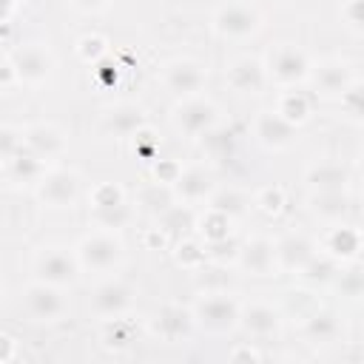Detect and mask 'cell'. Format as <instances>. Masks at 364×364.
I'll list each match as a JSON object with an SVG mask.
<instances>
[{"label":"cell","instance_id":"obj_1","mask_svg":"<svg viewBox=\"0 0 364 364\" xmlns=\"http://www.w3.org/2000/svg\"><path fill=\"white\" fill-rule=\"evenodd\" d=\"M77 262L85 273H100V276H111L119 270L122 259H125V242L119 236V230H108V228H94L91 233H85L77 247Z\"/></svg>","mask_w":364,"mask_h":364},{"label":"cell","instance_id":"obj_2","mask_svg":"<svg viewBox=\"0 0 364 364\" xmlns=\"http://www.w3.org/2000/svg\"><path fill=\"white\" fill-rule=\"evenodd\" d=\"M191 313H193V324L202 327L205 333H213V336H225L233 327H239V301L228 290L202 293L193 301Z\"/></svg>","mask_w":364,"mask_h":364},{"label":"cell","instance_id":"obj_3","mask_svg":"<svg viewBox=\"0 0 364 364\" xmlns=\"http://www.w3.org/2000/svg\"><path fill=\"white\" fill-rule=\"evenodd\" d=\"M171 122L173 128L188 136V139H199L205 136L210 128L219 125V108L210 97H205L202 91L199 94H191V97H179L176 105L171 108Z\"/></svg>","mask_w":364,"mask_h":364},{"label":"cell","instance_id":"obj_4","mask_svg":"<svg viewBox=\"0 0 364 364\" xmlns=\"http://www.w3.org/2000/svg\"><path fill=\"white\" fill-rule=\"evenodd\" d=\"M264 68H267V80L282 85V88H296L301 82H307L310 77V57L304 48L293 46V43H279L267 51V60H264Z\"/></svg>","mask_w":364,"mask_h":364},{"label":"cell","instance_id":"obj_5","mask_svg":"<svg viewBox=\"0 0 364 364\" xmlns=\"http://www.w3.org/2000/svg\"><path fill=\"white\" fill-rule=\"evenodd\" d=\"M34 273H37L40 282H48V284H57V287H71V284H77L82 267L77 262L74 247L51 242V245H43L34 253Z\"/></svg>","mask_w":364,"mask_h":364},{"label":"cell","instance_id":"obj_6","mask_svg":"<svg viewBox=\"0 0 364 364\" xmlns=\"http://www.w3.org/2000/svg\"><path fill=\"white\" fill-rule=\"evenodd\" d=\"M9 63L14 71V80L28 88L46 85L54 74V54L46 43H20L9 54Z\"/></svg>","mask_w":364,"mask_h":364},{"label":"cell","instance_id":"obj_7","mask_svg":"<svg viewBox=\"0 0 364 364\" xmlns=\"http://www.w3.org/2000/svg\"><path fill=\"white\" fill-rule=\"evenodd\" d=\"M210 26L222 40H250L262 31V11L250 3H225L213 11Z\"/></svg>","mask_w":364,"mask_h":364},{"label":"cell","instance_id":"obj_8","mask_svg":"<svg viewBox=\"0 0 364 364\" xmlns=\"http://www.w3.org/2000/svg\"><path fill=\"white\" fill-rule=\"evenodd\" d=\"M80 191H82V179L74 168H46V173L34 185L37 199L54 210L74 208L80 199Z\"/></svg>","mask_w":364,"mask_h":364},{"label":"cell","instance_id":"obj_9","mask_svg":"<svg viewBox=\"0 0 364 364\" xmlns=\"http://www.w3.org/2000/svg\"><path fill=\"white\" fill-rule=\"evenodd\" d=\"M159 80L162 85L176 94V97H191V94H199L208 82V65L196 57H173L162 65L159 71Z\"/></svg>","mask_w":364,"mask_h":364},{"label":"cell","instance_id":"obj_10","mask_svg":"<svg viewBox=\"0 0 364 364\" xmlns=\"http://www.w3.org/2000/svg\"><path fill=\"white\" fill-rule=\"evenodd\" d=\"M23 304H26V313L34 321H43V324L60 321L65 316V310H68V301L63 296V287L48 284V282H40V279H34L23 290Z\"/></svg>","mask_w":364,"mask_h":364},{"label":"cell","instance_id":"obj_11","mask_svg":"<svg viewBox=\"0 0 364 364\" xmlns=\"http://www.w3.org/2000/svg\"><path fill=\"white\" fill-rule=\"evenodd\" d=\"M134 307V287L122 279H117L114 273L105 276L94 290H91V310L100 318H117V316H128Z\"/></svg>","mask_w":364,"mask_h":364},{"label":"cell","instance_id":"obj_12","mask_svg":"<svg viewBox=\"0 0 364 364\" xmlns=\"http://www.w3.org/2000/svg\"><path fill=\"white\" fill-rule=\"evenodd\" d=\"M148 327H151V333H154L156 338H162V341H168V344H176V341H185L196 324H193L191 307H182V304H176V301H168V304H159V307L151 313Z\"/></svg>","mask_w":364,"mask_h":364},{"label":"cell","instance_id":"obj_13","mask_svg":"<svg viewBox=\"0 0 364 364\" xmlns=\"http://www.w3.org/2000/svg\"><path fill=\"white\" fill-rule=\"evenodd\" d=\"M253 136L267 151H287L290 145H296L299 128L293 122H287L276 108H267L253 117Z\"/></svg>","mask_w":364,"mask_h":364},{"label":"cell","instance_id":"obj_14","mask_svg":"<svg viewBox=\"0 0 364 364\" xmlns=\"http://www.w3.org/2000/svg\"><path fill=\"white\" fill-rule=\"evenodd\" d=\"M225 82L236 91V94H262L267 80V68L264 60L250 57V54H239L228 63L225 68Z\"/></svg>","mask_w":364,"mask_h":364},{"label":"cell","instance_id":"obj_15","mask_svg":"<svg viewBox=\"0 0 364 364\" xmlns=\"http://www.w3.org/2000/svg\"><path fill=\"white\" fill-rule=\"evenodd\" d=\"M23 148L28 154H34L37 159L51 162V159H60L65 154L68 139L54 122H34V125L23 128Z\"/></svg>","mask_w":364,"mask_h":364},{"label":"cell","instance_id":"obj_16","mask_svg":"<svg viewBox=\"0 0 364 364\" xmlns=\"http://www.w3.org/2000/svg\"><path fill=\"white\" fill-rule=\"evenodd\" d=\"M176 202H185V205H208L210 193L216 191V179L208 168L202 165H191V168H182L176 182L171 185Z\"/></svg>","mask_w":364,"mask_h":364},{"label":"cell","instance_id":"obj_17","mask_svg":"<svg viewBox=\"0 0 364 364\" xmlns=\"http://www.w3.org/2000/svg\"><path fill=\"white\" fill-rule=\"evenodd\" d=\"M236 267L247 276H273L276 267V247L267 236H250L245 245H239Z\"/></svg>","mask_w":364,"mask_h":364},{"label":"cell","instance_id":"obj_18","mask_svg":"<svg viewBox=\"0 0 364 364\" xmlns=\"http://www.w3.org/2000/svg\"><path fill=\"white\" fill-rule=\"evenodd\" d=\"M273 247H276V267L287 270V273H299L304 267V262L318 250L313 236H307L304 230H290V233L279 236L273 242Z\"/></svg>","mask_w":364,"mask_h":364},{"label":"cell","instance_id":"obj_19","mask_svg":"<svg viewBox=\"0 0 364 364\" xmlns=\"http://www.w3.org/2000/svg\"><path fill=\"white\" fill-rule=\"evenodd\" d=\"M239 327L253 338H273L282 330V313L267 301H247L239 304Z\"/></svg>","mask_w":364,"mask_h":364},{"label":"cell","instance_id":"obj_20","mask_svg":"<svg viewBox=\"0 0 364 364\" xmlns=\"http://www.w3.org/2000/svg\"><path fill=\"white\" fill-rule=\"evenodd\" d=\"M100 125H102V134H108L114 139H131L142 125H148V119H145L142 105H136V102H117V105L102 111Z\"/></svg>","mask_w":364,"mask_h":364},{"label":"cell","instance_id":"obj_21","mask_svg":"<svg viewBox=\"0 0 364 364\" xmlns=\"http://www.w3.org/2000/svg\"><path fill=\"white\" fill-rule=\"evenodd\" d=\"M307 80H313V85H316L324 97H333V100H336V97H338L353 80H358V77L353 74V65H350L347 60L330 57V60H321L318 65H313Z\"/></svg>","mask_w":364,"mask_h":364},{"label":"cell","instance_id":"obj_22","mask_svg":"<svg viewBox=\"0 0 364 364\" xmlns=\"http://www.w3.org/2000/svg\"><path fill=\"white\" fill-rule=\"evenodd\" d=\"M324 253L333 256L336 262H353L361 250V233L358 228L353 225H341V222H333V228L324 233Z\"/></svg>","mask_w":364,"mask_h":364},{"label":"cell","instance_id":"obj_23","mask_svg":"<svg viewBox=\"0 0 364 364\" xmlns=\"http://www.w3.org/2000/svg\"><path fill=\"white\" fill-rule=\"evenodd\" d=\"M304 182L310 185V191H347L350 171L336 159H321L307 165Z\"/></svg>","mask_w":364,"mask_h":364},{"label":"cell","instance_id":"obj_24","mask_svg":"<svg viewBox=\"0 0 364 364\" xmlns=\"http://www.w3.org/2000/svg\"><path fill=\"white\" fill-rule=\"evenodd\" d=\"M301 333L310 344H333L341 338V321L333 310H324V307H316L304 316L301 321Z\"/></svg>","mask_w":364,"mask_h":364},{"label":"cell","instance_id":"obj_25","mask_svg":"<svg viewBox=\"0 0 364 364\" xmlns=\"http://www.w3.org/2000/svg\"><path fill=\"white\" fill-rule=\"evenodd\" d=\"M347 191H313L310 193V213L324 222H341L347 213Z\"/></svg>","mask_w":364,"mask_h":364},{"label":"cell","instance_id":"obj_26","mask_svg":"<svg viewBox=\"0 0 364 364\" xmlns=\"http://www.w3.org/2000/svg\"><path fill=\"white\" fill-rule=\"evenodd\" d=\"M276 111H279L287 122H293V125L299 128V125H304V122L310 119V114H313V100H310L304 91L287 88V91L279 94V100H276Z\"/></svg>","mask_w":364,"mask_h":364},{"label":"cell","instance_id":"obj_27","mask_svg":"<svg viewBox=\"0 0 364 364\" xmlns=\"http://www.w3.org/2000/svg\"><path fill=\"white\" fill-rule=\"evenodd\" d=\"M3 165H6V176H9L11 182H28V185H37L40 176L46 173V162L37 159L34 154H28L26 148H23L20 154H14L11 159H6Z\"/></svg>","mask_w":364,"mask_h":364},{"label":"cell","instance_id":"obj_28","mask_svg":"<svg viewBox=\"0 0 364 364\" xmlns=\"http://www.w3.org/2000/svg\"><path fill=\"white\" fill-rule=\"evenodd\" d=\"M100 341L105 350H125L134 341V324L125 316L117 318H102V330H100Z\"/></svg>","mask_w":364,"mask_h":364},{"label":"cell","instance_id":"obj_29","mask_svg":"<svg viewBox=\"0 0 364 364\" xmlns=\"http://www.w3.org/2000/svg\"><path fill=\"white\" fill-rule=\"evenodd\" d=\"M336 270H338V262H336L333 256H327L324 250H316V253L304 262V267L299 270V276H301L304 282H310V284H327Z\"/></svg>","mask_w":364,"mask_h":364},{"label":"cell","instance_id":"obj_30","mask_svg":"<svg viewBox=\"0 0 364 364\" xmlns=\"http://www.w3.org/2000/svg\"><path fill=\"white\" fill-rule=\"evenodd\" d=\"M156 222L165 233H173V230H188V228H196V216H193V208L185 205V202H173L168 205L162 213H156Z\"/></svg>","mask_w":364,"mask_h":364},{"label":"cell","instance_id":"obj_31","mask_svg":"<svg viewBox=\"0 0 364 364\" xmlns=\"http://www.w3.org/2000/svg\"><path fill=\"white\" fill-rule=\"evenodd\" d=\"M196 225H199V233L205 236V242H216V239L230 236L233 216H228V213H222V210L205 205V213H202V219H199Z\"/></svg>","mask_w":364,"mask_h":364},{"label":"cell","instance_id":"obj_32","mask_svg":"<svg viewBox=\"0 0 364 364\" xmlns=\"http://www.w3.org/2000/svg\"><path fill=\"white\" fill-rule=\"evenodd\" d=\"M88 202H91V210H111V208L125 205L128 199L117 182H97L88 193Z\"/></svg>","mask_w":364,"mask_h":364},{"label":"cell","instance_id":"obj_33","mask_svg":"<svg viewBox=\"0 0 364 364\" xmlns=\"http://www.w3.org/2000/svg\"><path fill=\"white\" fill-rule=\"evenodd\" d=\"M247 205L250 202H247V196L242 191H236V188H219V185H216V191L208 199V208H216V210H222L228 216H239Z\"/></svg>","mask_w":364,"mask_h":364},{"label":"cell","instance_id":"obj_34","mask_svg":"<svg viewBox=\"0 0 364 364\" xmlns=\"http://www.w3.org/2000/svg\"><path fill=\"white\" fill-rule=\"evenodd\" d=\"M173 202H176V196H173L171 185H162V182H154V185H148V188L139 193V205L148 208L154 216L162 213V210H165L168 205H173Z\"/></svg>","mask_w":364,"mask_h":364},{"label":"cell","instance_id":"obj_35","mask_svg":"<svg viewBox=\"0 0 364 364\" xmlns=\"http://www.w3.org/2000/svg\"><path fill=\"white\" fill-rule=\"evenodd\" d=\"M330 282H336V284H338V290H341V296H344V299H358V296H361V287H364L361 267L355 264V259H353L347 267L336 270Z\"/></svg>","mask_w":364,"mask_h":364},{"label":"cell","instance_id":"obj_36","mask_svg":"<svg viewBox=\"0 0 364 364\" xmlns=\"http://www.w3.org/2000/svg\"><path fill=\"white\" fill-rule=\"evenodd\" d=\"M253 205H256L262 213L276 216V213L284 210V205H287V193H284V188H279V185H267V188H262V191L253 196Z\"/></svg>","mask_w":364,"mask_h":364},{"label":"cell","instance_id":"obj_37","mask_svg":"<svg viewBox=\"0 0 364 364\" xmlns=\"http://www.w3.org/2000/svg\"><path fill=\"white\" fill-rule=\"evenodd\" d=\"M202 139V148L210 154V156H228L230 151H233V134L228 131V128H222V125H216V128H210L205 136H199Z\"/></svg>","mask_w":364,"mask_h":364},{"label":"cell","instance_id":"obj_38","mask_svg":"<svg viewBox=\"0 0 364 364\" xmlns=\"http://www.w3.org/2000/svg\"><path fill=\"white\" fill-rule=\"evenodd\" d=\"M131 222V205H119L111 210H91V225L94 228H108V230H119L122 225Z\"/></svg>","mask_w":364,"mask_h":364},{"label":"cell","instance_id":"obj_39","mask_svg":"<svg viewBox=\"0 0 364 364\" xmlns=\"http://www.w3.org/2000/svg\"><path fill=\"white\" fill-rule=\"evenodd\" d=\"M173 259L182 264V267H188V270H196V267H202L205 264V245H199L196 239H182L179 245H176V250H173Z\"/></svg>","mask_w":364,"mask_h":364},{"label":"cell","instance_id":"obj_40","mask_svg":"<svg viewBox=\"0 0 364 364\" xmlns=\"http://www.w3.org/2000/svg\"><path fill=\"white\" fill-rule=\"evenodd\" d=\"M77 54L85 60V63H100L105 54H108V40L102 34H82L77 40Z\"/></svg>","mask_w":364,"mask_h":364},{"label":"cell","instance_id":"obj_41","mask_svg":"<svg viewBox=\"0 0 364 364\" xmlns=\"http://www.w3.org/2000/svg\"><path fill=\"white\" fill-rule=\"evenodd\" d=\"M336 100L341 102V114H347L350 122H358V119H361L364 105H361V82H358V80H353Z\"/></svg>","mask_w":364,"mask_h":364},{"label":"cell","instance_id":"obj_42","mask_svg":"<svg viewBox=\"0 0 364 364\" xmlns=\"http://www.w3.org/2000/svg\"><path fill=\"white\" fill-rule=\"evenodd\" d=\"M131 139H134V154H136V156H142V159H154V156H156V151H159V136H156L148 125H142Z\"/></svg>","mask_w":364,"mask_h":364},{"label":"cell","instance_id":"obj_43","mask_svg":"<svg viewBox=\"0 0 364 364\" xmlns=\"http://www.w3.org/2000/svg\"><path fill=\"white\" fill-rule=\"evenodd\" d=\"M20 151H23V131L20 128H11V125L0 128V162L11 159Z\"/></svg>","mask_w":364,"mask_h":364},{"label":"cell","instance_id":"obj_44","mask_svg":"<svg viewBox=\"0 0 364 364\" xmlns=\"http://www.w3.org/2000/svg\"><path fill=\"white\" fill-rule=\"evenodd\" d=\"M341 23L350 31H361V0H341Z\"/></svg>","mask_w":364,"mask_h":364},{"label":"cell","instance_id":"obj_45","mask_svg":"<svg viewBox=\"0 0 364 364\" xmlns=\"http://www.w3.org/2000/svg\"><path fill=\"white\" fill-rule=\"evenodd\" d=\"M179 171H182V165L173 162V159H159V162L154 165V176H156V182H162V185H173L176 176H179Z\"/></svg>","mask_w":364,"mask_h":364},{"label":"cell","instance_id":"obj_46","mask_svg":"<svg viewBox=\"0 0 364 364\" xmlns=\"http://www.w3.org/2000/svg\"><path fill=\"white\" fill-rule=\"evenodd\" d=\"M71 3V9H77V11H82V14H100V11H105L114 0H68Z\"/></svg>","mask_w":364,"mask_h":364},{"label":"cell","instance_id":"obj_47","mask_svg":"<svg viewBox=\"0 0 364 364\" xmlns=\"http://www.w3.org/2000/svg\"><path fill=\"white\" fill-rule=\"evenodd\" d=\"M17 80H14V71H11V63H9V57H0V91H6V88H11Z\"/></svg>","mask_w":364,"mask_h":364},{"label":"cell","instance_id":"obj_48","mask_svg":"<svg viewBox=\"0 0 364 364\" xmlns=\"http://www.w3.org/2000/svg\"><path fill=\"white\" fill-rule=\"evenodd\" d=\"M9 358H14V338L0 333V361H9Z\"/></svg>","mask_w":364,"mask_h":364},{"label":"cell","instance_id":"obj_49","mask_svg":"<svg viewBox=\"0 0 364 364\" xmlns=\"http://www.w3.org/2000/svg\"><path fill=\"white\" fill-rule=\"evenodd\" d=\"M230 358H250V361H262V353H259V350H253V347H236V350L230 353Z\"/></svg>","mask_w":364,"mask_h":364},{"label":"cell","instance_id":"obj_50","mask_svg":"<svg viewBox=\"0 0 364 364\" xmlns=\"http://www.w3.org/2000/svg\"><path fill=\"white\" fill-rule=\"evenodd\" d=\"M17 3H20V0H0V26L9 23V17H11L14 9H17Z\"/></svg>","mask_w":364,"mask_h":364},{"label":"cell","instance_id":"obj_51","mask_svg":"<svg viewBox=\"0 0 364 364\" xmlns=\"http://www.w3.org/2000/svg\"><path fill=\"white\" fill-rule=\"evenodd\" d=\"M3 296H6V290H3V284H0V304H3Z\"/></svg>","mask_w":364,"mask_h":364}]
</instances>
